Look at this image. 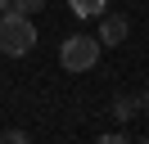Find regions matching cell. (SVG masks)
<instances>
[{"instance_id":"1","label":"cell","mask_w":149,"mask_h":144,"mask_svg":"<svg viewBox=\"0 0 149 144\" xmlns=\"http://www.w3.org/2000/svg\"><path fill=\"white\" fill-rule=\"evenodd\" d=\"M32 45H36V27H32V14L5 9V14H0V54H9V59H23Z\"/></svg>"},{"instance_id":"2","label":"cell","mask_w":149,"mask_h":144,"mask_svg":"<svg viewBox=\"0 0 149 144\" xmlns=\"http://www.w3.org/2000/svg\"><path fill=\"white\" fill-rule=\"evenodd\" d=\"M100 50H104L100 36L72 32V36H63V45H59V63H63L68 72H91L95 63H100Z\"/></svg>"},{"instance_id":"3","label":"cell","mask_w":149,"mask_h":144,"mask_svg":"<svg viewBox=\"0 0 149 144\" xmlns=\"http://www.w3.org/2000/svg\"><path fill=\"white\" fill-rule=\"evenodd\" d=\"M127 32H131V23H127L122 14H100V41H104V45H122Z\"/></svg>"},{"instance_id":"4","label":"cell","mask_w":149,"mask_h":144,"mask_svg":"<svg viewBox=\"0 0 149 144\" xmlns=\"http://www.w3.org/2000/svg\"><path fill=\"white\" fill-rule=\"evenodd\" d=\"M136 113H140V95H118L113 99V117L118 122H131Z\"/></svg>"},{"instance_id":"5","label":"cell","mask_w":149,"mask_h":144,"mask_svg":"<svg viewBox=\"0 0 149 144\" xmlns=\"http://www.w3.org/2000/svg\"><path fill=\"white\" fill-rule=\"evenodd\" d=\"M68 9H72L77 18H100L104 14V0H68Z\"/></svg>"},{"instance_id":"6","label":"cell","mask_w":149,"mask_h":144,"mask_svg":"<svg viewBox=\"0 0 149 144\" xmlns=\"http://www.w3.org/2000/svg\"><path fill=\"white\" fill-rule=\"evenodd\" d=\"M9 9H18V14H36V9H45V0H9Z\"/></svg>"},{"instance_id":"7","label":"cell","mask_w":149,"mask_h":144,"mask_svg":"<svg viewBox=\"0 0 149 144\" xmlns=\"http://www.w3.org/2000/svg\"><path fill=\"white\" fill-rule=\"evenodd\" d=\"M140 108H145V113H149V86L140 90Z\"/></svg>"},{"instance_id":"8","label":"cell","mask_w":149,"mask_h":144,"mask_svg":"<svg viewBox=\"0 0 149 144\" xmlns=\"http://www.w3.org/2000/svg\"><path fill=\"white\" fill-rule=\"evenodd\" d=\"M5 9H9V0H0V14H5Z\"/></svg>"}]
</instances>
